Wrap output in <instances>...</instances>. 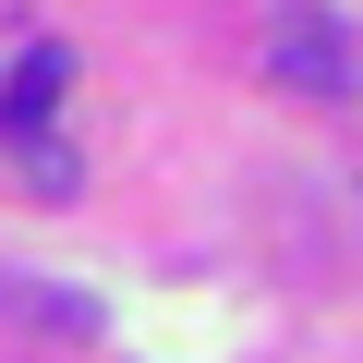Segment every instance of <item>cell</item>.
<instances>
[{
    "mask_svg": "<svg viewBox=\"0 0 363 363\" xmlns=\"http://www.w3.org/2000/svg\"><path fill=\"white\" fill-rule=\"evenodd\" d=\"M267 73H279V85H315V97H351V85H363V49H351L339 13H291V25L267 37Z\"/></svg>",
    "mask_w": 363,
    "mask_h": 363,
    "instance_id": "obj_1",
    "label": "cell"
},
{
    "mask_svg": "<svg viewBox=\"0 0 363 363\" xmlns=\"http://www.w3.org/2000/svg\"><path fill=\"white\" fill-rule=\"evenodd\" d=\"M61 85H73V61L37 37V49L13 61V85H0V145H37V133H49V109H61Z\"/></svg>",
    "mask_w": 363,
    "mask_h": 363,
    "instance_id": "obj_2",
    "label": "cell"
}]
</instances>
